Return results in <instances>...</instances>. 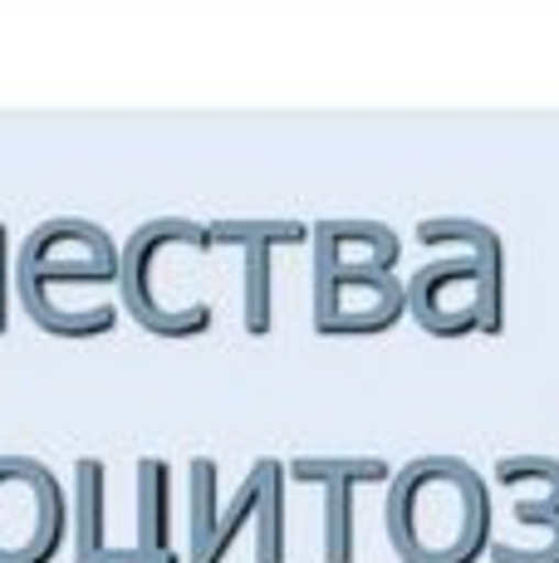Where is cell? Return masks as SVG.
<instances>
[{"instance_id": "obj_1", "label": "cell", "mask_w": 559, "mask_h": 563, "mask_svg": "<svg viewBox=\"0 0 559 563\" xmlns=\"http://www.w3.org/2000/svg\"><path fill=\"white\" fill-rule=\"evenodd\" d=\"M388 544L403 563H481L491 554L486 475L461 456H417L388 485Z\"/></svg>"}, {"instance_id": "obj_2", "label": "cell", "mask_w": 559, "mask_h": 563, "mask_svg": "<svg viewBox=\"0 0 559 563\" xmlns=\"http://www.w3.org/2000/svg\"><path fill=\"white\" fill-rule=\"evenodd\" d=\"M417 241L447 245L442 260H427L407 279V313L432 339L505 329V245L501 231L476 216H427L417 221Z\"/></svg>"}, {"instance_id": "obj_3", "label": "cell", "mask_w": 559, "mask_h": 563, "mask_svg": "<svg viewBox=\"0 0 559 563\" xmlns=\"http://www.w3.org/2000/svg\"><path fill=\"white\" fill-rule=\"evenodd\" d=\"M315 241V333L319 339H373L407 313L397 279L403 241L383 221H319Z\"/></svg>"}, {"instance_id": "obj_4", "label": "cell", "mask_w": 559, "mask_h": 563, "mask_svg": "<svg viewBox=\"0 0 559 563\" xmlns=\"http://www.w3.org/2000/svg\"><path fill=\"white\" fill-rule=\"evenodd\" d=\"M285 465L261 456L221 500L217 461L187 465V563H226L245 525H255V563H285Z\"/></svg>"}, {"instance_id": "obj_5", "label": "cell", "mask_w": 559, "mask_h": 563, "mask_svg": "<svg viewBox=\"0 0 559 563\" xmlns=\"http://www.w3.org/2000/svg\"><path fill=\"white\" fill-rule=\"evenodd\" d=\"M20 309L40 323L45 333H55L59 323V289H103L118 285V245L99 221L84 216H50L25 235L15 265Z\"/></svg>"}, {"instance_id": "obj_6", "label": "cell", "mask_w": 559, "mask_h": 563, "mask_svg": "<svg viewBox=\"0 0 559 563\" xmlns=\"http://www.w3.org/2000/svg\"><path fill=\"white\" fill-rule=\"evenodd\" d=\"M172 251H207V225L187 216H157L143 221L118 251V309H128L157 339H197L211 329V305H177L157 295V275Z\"/></svg>"}, {"instance_id": "obj_7", "label": "cell", "mask_w": 559, "mask_h": 563, "mask_svg": "<svg viewBox=\"0 0 559 563\" xmlns=\"http://www.w3.org/2000/svg\"><path fill=\"white\" fill-rule=\"evenodd\" d=\"M69 539V495L45 461L0 456V563H50Z\"/></svg>"}, {"instance_id": "obj_8", "label": "cell", "mask_w": 559, "mask_h": 563, "mask_svg": "<svg viewBox=\"0 0 559 563\" xmlns=\"http://www.w3.org/2000/svg\"><path fill=\"white\" fill-rule=\"evenodd\" d=\"M309 225L285 221V216H226V221H207V251L226 245L241 251V299H245V333L265 339L275 329V269L271 255L280 245H305Z\"/></svg>"}, {"instance_id": "obj_9", "label": "cell", "mask_w": 559, "mask_h": 563, "mask_svg": "<svg viewBox=\"0 0 559 563\" xmlns=\"http://www.w3.org/2000/svg\"><path fill=\"white\" fill-rule=\"evenodd\" d=\"M496 481L515 500V539H491V563H559V461L555 456H501Z\"/></svg>"}, {"instance_id": "obj_10", "label": "cell", "mask_w": 559, "mask_h": 563, "mask_svg": "<svg viewBox=\"0 0 559 563\" xmlns=\"http://www.w3.org/2000/svg\"><path fill=\"white\" fill-rule=\"evenodd\" d=\"M289 481L325 490V563H359V505L363 485L393 481V465L379 456H295Z\"/></svg>"}, {"instance_id": "obj_11", "label": "cell", "mask_w": 559, "mask_h": 563, "mask_svg": "<svg viewBox=\"0 0 559 563\" xmlns=\"http://www.w3.org/2000/svg\"><path fill=\"white\" fill-rule=\"evenodd\" d=\"M74 563H138L133 544L109 534V471L94 456L74 471Z\"/></svg>"}, {"instance_id": "obj_12", "label": "cell", "mask_w": 559, "mask_h": 563, "mask_svg": "<svg viewBox=\"0 0 559 563\" xmlns=\"http://www.w3.org/2000/svg\"><path fill=\"white\" fill-rule=\"evenodd\" d=\"M138 559L143 563H177L172 549V471L167 461H138Z\"/></svg>"}, {"instance_id": "obj_13", "label": "cell", "mask_w": 559, "mask_h": 563, "mask_svg": "<svg viewBox=\"0 0 559 563\" xmlns=\"http://www.w3.org/2000/svg\"><path fill=\"white\" fill-rule=\"evenodd\" d=\"M10 260H6V225H0V333H6V319H10Z\"/></svg>"}]
</instances>
